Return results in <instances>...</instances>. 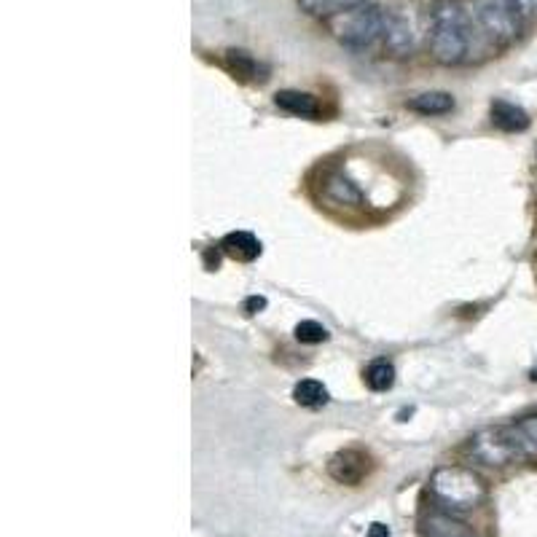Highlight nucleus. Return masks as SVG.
I'll return each instance as SVG.
<instances>
[{
    "instance_id": "nucleus-23",
    "label": "nucleus",
    "mask_w": 537,
    "mask_h": 537,
    "mask_svg": "<svg viewBox=\"0 0 537 537\" xmlns=\"http://www.w3.org/2000/svg\"><path fill=\"white\" fill-rule=\"evenodd\" d=\"M529 379H532V382H537V363L529 368Z\"/></svg>"
},
{
    "instance_id": "nucleus-17",
    "label": "nucleus",
    "mask_w": 537,
    "mask_h": 537,
    "mask_svg": "<svg viewBox=\"0 0 537 537\" xmlns=\"http://www.w3.org/2000/svg\"><path fill=\"white\" fill-rule=\"evenodd\" d=\"M312 14L317 17H333V14H350L363 6H368V0H301Z\"/></svg>"
},
{
    "instance_id": "nucleus-19",
    "label": "nucleus",
    "mask_w": 537,
    "mask_h": 537,
    "mask_svg": "<svg viewBox=\"0 0 537 537\" xmlns=\"http://www.w3.org/2000/svg\"><path fill=\"white\" fill-rule=\"evenodd\" d=\"M296 339L301 344H323V341H328V328L317 323V320H301L296 325Z\"/></svg>"
},
{
    "instance_id": "nucleus-20",
    "label": "nucleus",
    "mask_w": 537,
    "mask_h": 537,
    "mask_svg": "<svg viewBox=\"0 0 537 537\" xmlns=\"http://www.w3.org/2000/svg\"><path fill=\"white\" fill-rule=\"evenodd\" d=\"M508 3L516 9V14H519L521 19L535 17L537 14V0H508Z\"/></svg>"
},
{
    "instance_id": "nucleus-11",
    "label": "nucleus",
    "mask_w": 537,
    "mask_h": 537,
    "mask_svg": "<svg viewBox=\"0 0 537 537\" xmlns=\"http://www.w3.org/2000/svg\"><path fill=\"white\" fill-rule=\"evenodd\" d=\"M489 116H492V124L503 132H524L529 129V116L524 108L519 105L508 103V100H495L489 105Z\"/></svg>"
},
{
    "instance_id": "nucleus-22",
    "label": "nucleus",
    "mask_w": 537,
    "mask_h": 537,
    "mask_svg": "<svg viewBox=\"0 0 537 537\" xmlns=\"http://www.w3.org/2000/svg\"><path fill=\"white\" fill-rule=\"evenodd\" d=\"M368 537H390V529L384 527V524H371V529H368Z\"/></svg>"
},
{
    "instance_id": "nucleus-4",
    "label": "nucleus",
    "mask_w": 537,
    "mask_h": 537,
    "mask_svg": "<svg viewBox=\"0 0 537 537\" xmlns=\"http://www.w3.org/2000/svg\"><path fill=\"white\" fill-rule=\"evenodd\" d=\"M473 19L495 46H511L521 35V17L508 0H476Z\"/></svg>"
},
{
    "instance_id": "nucleus-13",
    "label": "nucleus",
    "mask_w": 537,
    "mask_h": 537,
    "mask_svg": "<svg viewBox=\"0 0 537 537\" xmlns=\"http://www.w3.org/2000/svg\"><path fill=\"white\" fill-rule=\"evenodd\" d=\"M419 116H446L454 111V97L449 92H422L406 103Z\"/></svg>"
},
{
    "instance_id": "nucleus-6",
    "label": "nucleus",
    "mask_w": 537,
    "mask_h": 537,
    "mask_svg": "<svg viewBox=\"0 0 537 537\" xmlns=\"http://www.w3.org/2000/svg\"><path fill=\"white\" fill-rule=\"evenodd\" d=\"M368 470H371V457L358 449H344V452L333 454L328 462V473L333 481L347 486H358L368 476Z\"/></svg>"
},
{
    "instance_id": "nucleus-3",
    "label": "nucleus",
    "mask_w": 537,
    "mask_h": 537,
    "mask_svg": "<svg viewBox=\"0 0 537 537\" xmlns=\"http://www.w3.org/2000/svg\"><path fill=\"white\" fill-rule=\"evenodd\" d=\"M468 452L473 460L484 462L489 468H505L516 460H524L521 452L519 438L513 425H497V427H484L470 438Z\"/></svg>"
},
{
    "instance_id": "nucleus-16",
    "label": "nucleus",
    "mask_w": 537,
    "mask_h": 537,
    "mask_svg": "<svg viewBox=\"0 0 537 537\" xmlns=\"http://www.w3.org/2000/svg\"><path fill=\"white\" fill-rule=\"evenodd\" d=\"M363 376H366V384L374 393H387L395 384V366L387 358H376Z\"/></svg>"
},
{
    "instance_id": "nucleus-8",
    "label": "nucleus",
    "mask_w": 537,
    "mask_h": 537,
    "mask_svg": "<svg viewBox=\"0 0 537 537\" xmlns=\"http://www.w3.org/2000/svg\"><path fill=\"white\" fill-rule=\"evenodd\" d=\"M323 197L336 207H358L363 202V191L344 172L331 170L323 175Z\"/></svg>"
},
{
    "instance_id": "nucleus-2",
    "label": "nucleus",
    "mask_w": 537,
    "mask_h": 537,
    "mask_svg": "<svg viewBox=\"0 0 537 537\" xmlns=\"http://www.w3.org/2000/svg\"><path fill=\"white\" fill-rule=\"evenodd\" d=\"M430 495L444 511L465 513L486 503L489 486L476 470L465 465H444L430 476Z\"/></svg>"
},
{
    "instance_id": "nucleus-1",
    "label": "nucleus",
    "mask_w": 537,
    "mask_h": 537,
    "mask_svg": "<svg viewBox=\"0 0 537 537\" xmlns=\"http://www.w3.org/2000/svg\"><path fill=\"white\" fill-rule=\"evenodd\" d=\"M473 19L460 0H438L430 9V54L438 65H462L470 54Z\"/></svg>"
},
{
    "instance_id": "nucleus-10",
    "label": "nucleus",
    "mask_w": 537,
    "mask_h": 537,
    "mask_svg": "<svg viewBox=\"0 0 537 537\" xmlns=\"http://www.w3.org/2000/svg\"><path fill=\"white\" fill-rule=\"evenodd\" d=\"M221 250L239 264H250L261 256V242L250 231H231L221 239Z\"/></svg>"
},
{
    "instance_id": "nucleus-7",
    "label": "nucleus",
    "mask_w": 537,
    "mask_h": 537,
    "mask_svg": "<svg viewBox=\"0 0 537 537\" xmlns=\"http://www.w3.org/2000/svg\"><path fill=\"white\" fill-rule=\"evenodd\" d=\"M384 49L393 57H409L417 49V27L409 14H390L387 30H384Z\"/></svg>"
},
{
    "instance_id": "nucleus-5",
    "label": "nucleus",
    "mask_w": 537,
    "mask_h": 537,
    "mask_svg": "<svg viewBox=\"0 0 537 537\" xmlns=\"http://www.w3.org/2000/svg\"><path fill=\"white\" fill-rule=\"evenodd\" d=\"M390 22V11L379 9V6H363L358 11H350L344 22L336 27L341 43H347L350 49H368L371 43L384 38Z\"/></svg>"
},
{
    "instance_id": "nucleus-12",
    "label": "nucleus",
    "mask_w": 537,
    "mask_h": 537,
    "mask_svg": "<svg viewBox=\"0 0 537 537\" xmlns=\"http://www.w3.org/2000/svg\"><path fill=\"white\" fill-rule=\"evenodd\" d=\"M422 532L430 537H473V532L462 521L454 519V513L444 511V508L427 516Z\"/></svg>"
},
{
    "instance_id": "nucleus-18",
    "label": "nucleus",
    "mask_w": 537,
    "mask_h": 537,
    "mask_svg": "<svg viewBox=\"0 0 537 537\" xmlns=\"http://www.w3.org/2000/svg\"><path fill=\"white\" fill-rule=\"evenodd\" d=\"M513 430H516L524 457H537V414H529V417L513 422Z\"/></svg>"
},
{
    "instance_id": "nucleus-14",
    "label": "nucleus",
    "mask_w": 537,
    "mask_h": 537,
    "mask_svg": "<svg viewBox=\"0 0 537 537\" xmlns=\"http://www.w3.org/2000/svg\"><path fill=\"white\" fill-rule=\"evenodd\" d=\"M331 398L328 393V387L323 382H317V379H301L293 387V401L299 403V406H307V409H317V406H325Z\"/></svg>"
},
{
    "instance_id": "nucleus-21",
    "label": "nucleus",
    "mask_w": 537,
    "mask_h": 537,
    "mask_svg": "<svg viewBox=\"0 0 537 537\" xmlns=\"http://www.w3.org/2000/svg\"><path fill=\"white\" fill-rule=\"evenodd\" d=\"M266 307V299H261V296H253V299L245 301V309H248L250 315H256L258 309H264Z\"/></svg>"
},
{
    "instance_id": "nucleus-15",
    "label": "nucleus",
    "mask_w": 537,
    "mask_h": 537,
    "mask_svg": "<svg viewBox=\"0 0 537 537\" xmlns=\"http://www.w3.org/2000/svg\"><path fill=\"white\" fill-rule=\"evenodd\" d=\"M223 62H226L229 73H234V76L242 78V81H253V78H258V73H261V65H258L256 57L242 52V49H229Z\"/></svg>"
},
{
    "instance_id": "nucleus-9",
    "label": "nucleus",
    "mask_w": 537,
    "mask_h": 537,
    "mask_svg": "<svg viewBox=\"0 0 537 537\" xmlns=\"http://www.w3.org/2000/svg\"><path fill=\"white\" fill-rule=\"evenodd\" d=\"M274 105L282 108L285 113L301 116V119H317L323 113V105L317 100L315 94L299 92V89H282L274 94Z\"/></svg>"
}]
</instances>
